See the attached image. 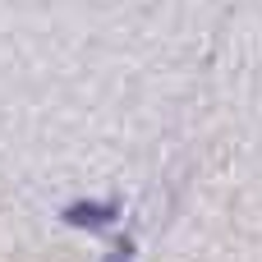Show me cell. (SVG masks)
Instances as JSON below:
<instances>
[{"instance_id":"1","label":"cell","mask_w":262,"mask_h":262,"mask_svg":"<svg viewBox=\"0 0 262 262\" xmlns=\"http://www.w3.org/2000/svg\"><path fill=\"white\" fill-rule=\"evenodd\" d=\"M115 221H120V203H92V198H83V203L64 207V226H74V230H106Z\"/></svg>"},{"instance_id":"2","label":"cell","mask_w":262,"mask_h":262,"mask_svg":"<svg viewBox=\"0 0 262 262\" xmlns=\"http://www.w3.org/2000/svg\"><path fill=\"white\" fill-rule=\"evenodd\" d=\"M106 262H129V258H120V253H115V258H106Z\"/></svg>"}]
</instances>
